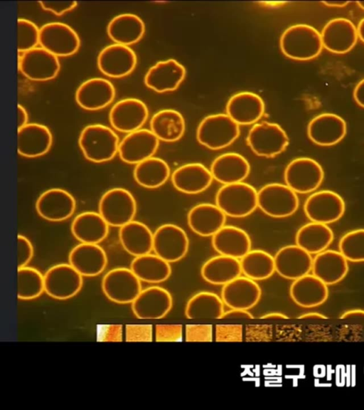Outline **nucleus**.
Instances as JSON below:
<instances>
[{
    "instance_id": "f257e3e1",
    "label": "nucleus",
    "mask_w": 364,
    "mask_h": 410,
    "mask_svg": "<svg viewBox=\"0 0 364 410\" xmlns=\"http://www.w3.org/2000/svg\"><path fill=\"white\" fill-rule=\"evenodd\" d=\"M119 139L110 127L102 124L85 126L78 137L79 147L86 159L102 163L112 159L118 152Z\"/></svg>"
},
{
    "instance_id": "f03ea898",
    "label": "nucleus",
    "mask_w": 364,
    "mask_h": 410,
    "mask_svg": "<svg viewBox=\"0 0 364 410\" xmlns=\"http://www.w3.org/2000/svg\"><path fill=\"white\" fill-rule=\"evenodd\" d=\"M279 46L284 55L296 61L313 59L323 48L321 33L304 23L288 27L281 36Z\"/></svg>"
},
{
    "instance_id": "7ed1b4c3",
    "label": "nucleus",
    "mask_w": 364,
    "mask_h": 410,
    "mask_svg": "<svg viewBox=\"0 0 364 410\" xmlns=\"http://www.w3.org/2000/svg\"><path fill=\"white\" fill-rule=\"evenodd\" d=\"M215 204L226 216L246 217L257 207V191L243 182L225 184L217 191Z\"/></svg>"
},
{
    "instance_id": "20e7f679",
    "label": "nucleus",
    "mask_w": 364,
    "mask_h": 410,
    "mask_svg": "<svg viewBox=\"0 0 364 410\" xmlns=\"http://www.w3.org/2000/svg\"><path fill=\"white\" fill-rule=\"evenodd\" d=\"M239 125L227 114L210 115L202 120L196 130L198 142L213 150L230 145L239 136Z\"/></svg>"
},
{
    "instance_id": "39448f33",
    "label": "nucleus",
    "mask_w": 364,
    "mask_h": 410,
    "mask_svg": "<svg viewBox=\"0 0 364 410\" xmlns=\"http://www.w3.org/2000/svg\"><path fill=\"white\" fill-rule=\"evenodd\" d=\"M98 211L109 226L120 228L134 219L136 202L129 191L114 187L102 195Z\"/></svg>"
},
{
    "instance_id": "423d86ee",
    "label": "nucleus",
    "mask_w": 364,
    "mask_h": 410,
    "mask_svg": "<svg viewBox=\"0 0 364 410\" xmlns=\"http://www.w3.org/2000/svg\"><path fill=\"white\" fill-rule=\"evenodd\" d=\"M296 193L287 184L270 183L257 191V207L272 218H285L294 214L299 207Z\"/></svg>"
},
{
    "instance_id": "0eeeda50",
    "label": "nucleus",
    "mask_w": 364,
    "mask_h": 410,
    "mask_svg": "<svg viewBox=\"0 0 364 410\" xmlns=\"http://www.w3.org/2000/svg\"><path fill=\"white\" fill-rule=\"evenodd\" d=\"M246 140L255 154L267 158L281 154L289 142L286 132L278 124L266 121L254 125Z\"/></svg>"
},
{
    "instance_id": "6e6552de",
    "label": "nucleus",
    "mask_w": 364,
    "mask_h": 410,
    "mask_svg": "<svg viewBox=\"0 0 364 410\" xmlns=\"http://www.w3.org/2000/svg\"><path fill=\"white\" fill-rule=\"evenodd\" d=\"M322 167L315 159L299 157L287 166L284 178L286 184L296 193L307 194L316 190L323 180Z\"/></svg>"
},
{
    "instance_id": "1a4fd4ad",
    "label": "nucleus",
    "mask_w": 364,
    "mask_h": 410,
    "mask_svg": "<svg viewBox=\"0 0 364 410\" xmlns=\"http://www.w3.org/2000/svg\"><path fill=\"white\" fill-rule=\"evenodd\" d=\"M39 44L56 56H68L77 51L80 38L68 24L52 21L40 27Z\"/></svg>"
},
{
    "instance_id": "9d476101",
    "label": "nucleus",
    "mask_w": 364,
    "mask_h": 410,
    "mask_svg": "<svg viewBox=\"0 0 364 410\" xmlns=\"http://www.w3.org/2000/svg\"><path fill=\"white\" fill-rule=\"evenodd\" d=\"M102 290L111 301L132 303L141 292V280L130 268H116L109 270L102 280Z\"/></svg>"
},
{
    "instance_id": "9b49d317",
    "label": "nucleus",
    "mask_w": 364,
    "mask_h": 410,
    "mask_svg": "<svg viewBox=\"0 0 364 410\" xmlns=\"http://www.w3.org/2000/svg\"><path fill=\"white\" fill-rule=\"evenodd\" d=\"M43 275L46 293L57 300L71 298L76 295L82 287V275L70 263L53 266Z\"/></svg>"
},
{
    "instance_id": "f8f14e48",
    "label": "nucleus",
    "mask_w": 364,
    "mask_h": 410,
    "mask_svg": "<svg viewBox=\"0 0 364 410\" xmlns=\"http://www.w3.org/2000/svg\"><path fill=\"white\" fill-rule=\"evenodd\" d=\"M188 247L189 241L186 231L176 224H163L154 232L153 251L168 263L182 259Z\"/></svg>"
},
{
    "instance_id": "ddd939ff",
    "label": "nucleus",
    "mask_w": 364,
    "mask_h": 410,
    "mask_svg": "<svg viewBox=\"0 0 364 410\" xmlns=\"http://www.w3.org/2000/svg\"><path fill=\"white\" fill-rule=\"evenodd\" d=\"M18 68L32 80L46 81L58 75L60 64L58 56L42 47H36L19 56Z\"/></svg>"
},
{
    "instance_id": "4468645a",
    "label": "nucleus",
    "mask_w": 364,
    "mask_h": 410,
    "mask_svg": "<svg viewBox=\"0 0 364 410\" xmlns=\"http://www.w3.org/2000/svg\"><path fill=\"white\" fill-rule=\"evenodd\" d=\"M346 209L345 202L337 193L321 190L310 195L304 205V212L311 221L331 224L340 219Z\"/></svg>"
},
{
    "instance_id": "2eb2a0df",
    "label": "nucleus",
    "mask_w": 364,
    "mask_h": 410,
    "mask_svg": "<svg viewBox=\"0 0 364 410\" xmlns=\"http://www.w3.org/2000/svg\"><path fill=\"white\" fill-rule=\"evenodd\" d=\"M35 207L42 219L60 222L73 216L76 209V201L68 191L61 188H50L39 195Z\"/></svg>"
},
{
    "instance_id": "dca6fc26",
    "label": "nucleus",
    "mask_w": 364,
    "mask_h": 410,
    "mask_svg": "<svg viewBox=\"0 0 364 410\" xmlns=\"http://www.w3.org/2000/svg\"><path fill=\"white\" fill-rule=\"evenodd\" d=\"M148 116L149 110L146 104L134 98L117 101L109 112V120L112 127L126 133L141 129Z\"/></svg>"
},
{
    "instance_id": "f3484780",
    "label": "nucleus",
    "mask_w": 364,
    "mask_h": 410,
    "mask_svg": "<svg viewBox=\"0 0 364 410\" xmlns=\"http://www.w3.org/2000/svg\"><path fill=\"white\" fill-rule=\"evenodd\" d=\"M136 62V55L132 48L116 43L104 47L97 58L100 70L111 78L127 75L133 71Z\"/></svg>"
},
{
    "instance_id": "a211bd4d",
    "label": "nucleus",
    "mask_w": 364,
    "mask_h": 410,
    "mask_svg": "<svg viewBox=\"0 0 364 410\" xmlns=\"http://www.w3.org/2000/svg\"><path fill=\"white\" fill-rule=\"evenodd\" d=\"M131 304L132 312L137 318L158 320L171 310L173 299L166 289L154 285L141 290Z\"/></svg>"
},
{
    "instance_id": "6ab92c4d",
    "label": "nucleus",
    "mask_w": 364,
    "mask_h": 410,
    "mask_svg": "<svg viewBox=\"0 0 364 410\" xmlns=\"http://www.w3.org/2000/svg\"><path fill=\"white\" fill-rule=\"evenodd\" d=\"M159 145V140L151 130L141 128L123 137L119 142L118 154L124 162L136 165L153 157Z\"/></svg>"
},
{
    "instance_id": "aec40b11",
    "label": "nucleus",
    "mask_w": 364,
    "mask_h": 410,
    "mask_svg": "<svg viewBox=\"0 0 364 410\" xmlns=\"http://www.w3.org/2000/svg\"><path fill=\"white\" fill-rule=\"evenodd\" d=\"M323 47L342 54L350 51L358 41L357 28L346 18H335L328 21L321 33Z\"/></svg>"
},
{
    "instance_id": "412c9836",
    "label": "nucleus",
    "mask_w": 364,
    "mask_h": 410,
    "mask_svg": "<svg viewBox=\"0 0 364 410\" xmlns=\"http://www.w3.org/2000/svg\"><path fill=\"white\" fill-rule=\"evenodd\" d=\"M275 271L282 277L296 280L309 274L312 268L311 254L296 245L285 246L274 256Z\"/></svg>"
},
{
    "instance_id": "4be33fe9",
    "label": "nucleus",
    "mask_w": 364,
    "mask_h": 410,
    "mask_svg": "<svg viewBox=\"0 0 364 410\" xmlns=\"http://www.w3.org/2000/svg\"><path fill=\"white\" fill-rule=\"evenodd\" d=\"M52 144L53 135L43 124L31 122L18 128L17 152L24 157L43 156L50 150Z\"/></svg>"
},
{
    "instance_id": "5701e85b",
    "label": "nucleus",
    "mask_w": 364,
    "mask_h": 410,
    "mask_svg": "<svg viewBox=\"0 0 364 410\" xmlns=\"http://www.w3.org/2000/svg\"><path fill=\"white\" fill-rule=\"evenodd\" d=\"M115 93V88L109 80L95 77L85 80L77 87L75 98L82 108L97 110L109 105Z\"/></svg>"
},
{
    "instance_id": "b1692460",
    "label": "nucleus",
    "mask_w": 364,
    "mask_h": 410,
    "mask_svg": "<svg viewBox=\"0 0 364 410\" xmlns=\"http://www.w3.org/2000/svg\"><path fill=\"white\" fill-rule=\"evenodd\" d=\"M186 76V68L175 59L156 63L150 67L144 76L145 85L157 93L177 89Z\"/></svg>"
},
{
    "instance_id": "393cba45",
    "label": "nucleus",
    "mask_w": 364,
    "mask_h": 410,
    "mask_svg": "<svg viewBox=\"0 0 364 410\" xmlns=\"http://www.w3.org/2000/svg\"><path fill=\"white\" fill-rule=\"evenodd\" d=\"M346 132V121L334 113L320 114L314 117L307 127L309 139L320 146H331L338 143Z\"/></svg>"
},
{
    "instance_id": "a878e982",
    "label": "nucleus",
    "mask_w": 364,
    "mask_h": 410,
    "mask_svg": "<svg viewBox=\"0 0 364 410\" xmlns=\"http://www.w3.org/2000/svg\"><path fill=\"white\" fill-rule=\"evenodd\" d=\"M68 262L81 275L94 277L104 271L107 257L98 244L80 243L70 251Z\"/></svg>"
},
{
    "instance_id": "bb28decb",
    "label": "nucleus",
    "mask_w": 364,
    "mask_h": 410,
    "mask_svg": "<svg viewBox=\"0 0 364 410\" xmlns=\"http://www.w3.org/2000/svg\"><path fill=\"white\" fill-rule=\"evenodd\" d=\"M261 293L254 280L240 275L223 285L221 298L230 308L249 310L259 302Z\"/></svg>"
},
{
    "instance_id": "cd10ccee",
    "label": "nucleus",
    "mask_w": 364,
    "mask_h": 410,
    "mask_svg": "<svg viewBox=\"0 0 364 410\" xmlns=\"http://www.w3.org/2000/svg\"><path fill=\"white\" fill-rule=\"evenodd\" d=\"M171 179L176 189L187 194L204 191L213 180L210 170L200 163H188L178 167Z\"/></svg>"
},
{
    "instance_id": "c85d7f7f",
    "label": "nucleus",
    "mask_w": 364,
    "mask_h": 410,
    "mask_svg": "<svg viewBox=\"0 0 364 410\" xmlns=\"http://www.w3.org/2000/svg\"><path fill=\"white\" fill-rule=\"evenodd\" d=\"M226 215L216 205L201 203L193 206L187 214L190 228L200 236H213L225 226Z\"/></svg>"
},
{
    "instance_id": "c756f323",
    "label": "nucleus",
    "mask_w": 364,
    "mask_h": 410,
    "mask_svg": "<svg viewBox=\"0 0 364 410\" xmlns=\"http://www.w3.org/2000/svg\"><path fill=\"white\" fill-rule=\"evenodd\" d=\"M227 115L239 125H251L261 118L264 112L262 99L252 92L232 95L226 105Z\"/></svg>"
},
{
    "instance_id": "7c9ffc66",
    "label": "nucleus",
    "mask_w": 364,
    "mask_h": 410,
    "mask_svg": "<svg viewBox=\"0 0 364 410\" xmlns=\"http://www.w3.org/2000/svg\"><path fill=\"white\" fill-rule=\"evenodd\" d=\"M210 170L213 179L225 185L243 182L250 174V166L241 154L228 152L216 157Z\"/></svg>"
},
{
    "instance_id": "2f4dec72",
    "label": "nucleus",
    "mask_w": 364,
    "mask_h": 410,
    "mask_svg": "<svg viewBox=\"0 0 364 410\" xmlns=\"http://www.w3.org/2000/svg\"><path fill=\"white\" fill-rule=\"evenodd\" d=\"M212 245L220 255L241 259L251 250L252 242L243 229L225 225L212 236Z\"/></svg>"
},
{
    "instance_id": "473e14b6",
    "label": "nucleus",
    "mask_w": 364,
    "mask_h": 410,
    "mask_svg": "<svg viewBox=\"0 0 364 410\" xmlns=\"http://www.w3.org/2000/svg\"><path fill=\"white\" fill-rule=\"evenodd\" d=\"M289 294L293 301L303 308L323 304L328 298L327 285L313 274L305 275L293 281Z\"/></svg>"
},
{
    "instance_id": "72a5a7b5",
    "label": "nucleus",
    "mask_w": 364,
    "mask_h": 410,
    "mask_svg": "<svg viewBox=\"0 0 364 410\" xmlns=\"http://www.w3.org/2000/svg\"><path fill=\"white\" fill-rule=\"evenodd\" d=\"M312 274L327 285H333L346 275L348 271V260L340 251L325 250L313 258Z\"/></svg>"
},
{
    "instance_id": "f704fd0d",
    "label": "nucleus",
    "mask_w": 364,
    "mask_h": 410,
    "mask_svg": "<svg viewBox=\"0 0 364 410\" xmlns=\"http://www.w3.org/2000/svg\"><path fill=\"white\" fill-rule=\"evenodd\" d=\"M109 226L99 212L84 211L73 219L70 231L80 243L98 244L108 235Z\"/></svg>"
},
{
    "instance_id": "c9c22d12",
    "label": "nucleus",
    "mask_w": 364,
    "mask_h": 410,
    "mask_svg": "<svg viewBox=\"0 0 364 410\" xmlns=\"http://www.w3.org/2000/svg\"><path fill=\"white\" fill-rule=\"evenodd\" d=\"M145 32L143 20L136 14L123 13L108 22L107 33L116 43L129 46L138 42Z\"/></svg>"
},
{
    "instance_id": "e433bc0d",
    "label": "nucleus",
    "mask_w": 364,
    "mask_h": 410,
    "mask_svg": "<svg viewBox=\"0 0 364 410\" xmlns=\"http://www.w3.org/2000/svg\"><path fill=\"white\" fill-rule=\"evenodd\" d=\"M153 235L145 224L134 220L119 230V238L123 248L134 257L153 251Z\"/></svg>"
},
{
    "instance_id": "4c0bfd02",
    "label": "nucleus",
    "mask_w": 364,
    "mask_h": 410,
    "mask_svg": "<svg viewBox=\"0 0 364 410\" xmlns=\"http://www.w3.org/2000/svg\"><path fill=\"white\" fill-rule=\"evenodd\" d=\"M200 273L206 282L224 285L240 275V261L220 254L206 261L201 267Z\"/></svg>"
},
{
    "instance_id": "58836bf2",
    "label": "nucleus",
    "mask_w": 364,
    "mask_h": 410,
    "mask_svg": "<svg viewBox=\"0 0 364 410\" xmlns=\"http://www.w3.org/2000/svg\"><path fill=\"white\" fill-rule=\"evenodd\" d=\"M150 129L159 140L173 142L183 135L185 120L182 115L175 110H161L152 116Z\"/></svg>"
},
{
    "instance_id": "ea45409f",
    "label": "nucleus",
    "mask_w": 364,
    "mask_h": 410,
    "mask_svg": "<svg viewBox=\"0 0 364 410\" xmlns=\"http://www.w3.org/2000/svg\"><path fill=\"white\" fill-rule=\"evenodd\" d=\"M170 263L156 254L147 253L134 257L130 269L141 280L149 283H159L166 280L171 273Z\"/></svg>"
},
{
    "instance_id": "a19ab883",
    "label": "nucleus",
    "mask_w": 364,
    "mask_h": 410,
    "mask_svg": "<svg viewBox=\"0 0 364 410\" xmlns=\"http://www.w3.org/2000/svg\"><path fill=\"white\" fill-rule=\"evenodd\" d=\"M333 240V233L326 224L310 222L296 232V244L309 253L317 254L325 251Z\"/></svg>"
},
{
    "instance_id": "79ce46f5",
    "label": "nucleus",
    "mask_w": 364,
    "mask_h": 410,
    "mask_svg": "<svg viewBox=\"0 0 364 410\" xmlns=\"http://www.w3.org/2000/svg\"><path fill=\"white\" fill-rule=\"evenodd\" d=\"M168 164L162 159L151 157L136 164L133 176L135 182L146 189H156L164 185L170 177Z\"/></svg>"
},
{
    "instance_id": "37998d69",
    "label": "nucleus",
    "mask_w": 364,
    "mask_h": 410,
    "mask_svg": "<svg viewBox=\"0 0 364 410\" xmlns=\"http://www.w3.org/2000/svg\"><path fill=\"white\" fill-rule=\"evenodd\" d=\"M224 303L217 294L202 291L193 295L187 302L185 315L191 320L221 319Z\"/></svg>"
},
{
    "instance_id": "c03bdc74",
    "label": "nucleus",
    "mask_w": 364,
    "mask_h": 410,
    "mask_svg": "<svg viewBox=\"0 0 364 410\" xmlns=\"http://www.w3.org/2000/svg\"><path fill=\"white\" fill-rule=\"evenodd\" d=\"M240 261L242 273L254 280L267 279L275 271L274 257L263 250H250Z\"/></svg>"
},
{
    "instance_id": "a18cd8bd",
    "label": "nucleus",
    "mask_w": 364,
    "mask_h": 410,
    "mask_svg": "<svg viewBox=\"0 0 364 410\" xmlns=\"http://www.w3.org/2000/svg\"><path fill=\"white\" fill-rule=\"evenodd\" d=\"M45 292L44 275L35 268L23 266L17 269V297L28 300Z\"/></svg>"
},
{
    "instance_id": "49530a36",
    "label": "nucleus",
    "mask_w": 364,
    "mask_h": 410,
    "mask_svg": "<svg viewBox=\"0 0 364 410\" xmlns=\"http://www.w3.org/2000/svg\"><path fill=\"white\" fill-rule=\"evenodd\" d=\"M339 251L349 261H364V228L346 233L340 240Z\"/></svg>"
},
{
    "instance_id": "de8ad7c7",
    "label": "nucleus",
    "mask_w": 364,
    "mask_h": 410,
    "mask_svg": "<svg viewBox=\"0 0 364 410\" xmlns=\"http://www.w3.org/2000/svg\"><path fill=\"white\" fill-rule=\"evenodd\" d=\"M40 28L31 20L18 18L17 20V49L25 52L39 44Z\"/></svg>"
},
{
    "instance_id": "09e8293b",
    "label": "nucleus",
    "mask_w": 364,
    "mask_h": 410,
    "mask_svg": "<svg viewBox=\"0 0 364 410\" xmlns=\"http://www.w3.org/2000/svg\"><path fill=\"white\" fill-rule=\"evenodd\" d=\"M213 326L210 324H188L186 325L187 342H211Z\"/></svg>"
},
{
    "instance_id": "8fccbe9b",
    "label": "nucleus",
    "mask_w": 364,
    "mask_h": 410,
    "mask_svg": "<svg viewBox=\"0 0 364 410\" xmlns=\"http://www.w3.org/2000/svg\"><path fill=\"white\" fill-rule=\"evenodd\" d=\"M157 342H178L182 340L183 327L181 324H160L156 326Z\"/></svg>"
},
{
    "instance_id": "3c124183",
    "label": "nucleus",
    "mask_w": 364,
    "mask_h": 410,
    "mask_svg": "<svg viewBox=\"0 0 364 410\" xmlns=\"http://www.w3.org/2000/svg\"><path fill=\"white\" fill-rule=\"evenodd\" d=\"M215 340L217 342L242 341V326L241 325H230V324L216 325Z\"/></svg>"
},
{
    "instance_id": "603ef678",
    "label": "nucleus",
    "mask_w": 364,
    "mask_h": 410,
    "mask_svg": "<svg viewBox=\"0 0 364 410\" xmlns=\"http://www.w3.org/2000/svg\"><path fill=\"white\" fill-rule=\"evenodd\" d=\"M151 325H127L125 336L127 342H151L152 341Z\"/></svg>"
},
{
    "instance_id": "864d4df0",
    "label": "nucleus",
    "mask_w": 364,
    "mask_h": 410,
    "mask_svg": "<svg viewBox=\"0 0 364 410\" xmlns=\"http://www.w3.org/2000/svg\"><path fill=\"white\" fill-rule=\"evenodd\" d=\"M33 256V246L30 240L23 235L17 236L18 268L26 266Z\"/></svg>"
},
{
    "instance_id": "5fc2aeb1",
    "label": "nucleus",
    "mask_w": 364,
    "mask_h": 410,
    "mask_svg": "<svg viewBox=\"0 0 364 410\" xmlns=\"http://www.w3.org/2000/svg\"><path fill=\"white\" fill-rule=\"evenodd\" d=\"M122 330L120 325H99L97 329L98 341H122Z\"/></svg>"
},
{
    "instance_id": "6e6d98bb",
    "label": "nucleus",
    "mask_w": 364,
    "mask_h": 410,
    "mask_svg": "<svg viewBox=\"0 0 364 410\" xmlns=\"http://www.w3.org/2000/svg\"><path fill=\"white\" fill-rule=\"evenodd\" d=\"M38 3L44 10L50 11L57 16L73 10L77 5L76 1H39Z\"/></svg>"
},
{
    "instance_id": "4d7b16f0",
    "label": "nucleus",
    "mask_w": 364,
    "mask_h": 410,
    "mask_svg": "<svg viewBox=\"0 0 364 410\" xmlns=\"http://www.w3.org/2000/svg\"><path fill=\"white\" fill-rule=\"evenodd\" d=\"M253 315L247 310L230 308L224 312L221 319H253Z\"/></svg>"
},
{
    "instance_id": "13d9d810",
    "label": "nucleus",
    "mask_w": 364,
    "mask_h": 410,
    "mask_svg": "<svg viewBox=\"0 0 364 410\" xmlns=\"http://www.w3.org/2000/svg\"><path fill=\"white\" fill-rule=\"evenodd\" d=\"M353 98L358 105L364 107V78L355 87Z\"/></svg>"
},
{
    "instance_id": "bf43d9fd",
    "label": "nucleus",
    "mask_w": 364,
    "mask_h": 410,
    "mask_svg": "<svg viewBox=\"0 0 364 410\" xmlns=\"http://www.w3.org/2000/svg\"><path fill=\"white\" fill-rule=\"evenodd\" d=\"M28 115L25 107L21 104L17 105V123L18 128L21 127L28 123Z\"/></svg>"
},
{
    "instance_id": "052dcab7",
    "label": "nucleus",
    "mask_w": 364,
    "mask_h": 410,
    "mask_svg": "<svg viewBox=\"0 0 364 410\" xmlns=\"http://www.w3.org/2000/svg\"><path fill=\"white\" fill-rule=\"evenodd\" d=\"M352 317H358L364 319V310L362 309H351L345 311L340 316V319H347Z\"/></svg>"
},
{
    "instance_id": "680f3d73",
    "label": "nucleus",
    "mask_w": 364,
    "mask_h": 410,
    "mask_svg": "<svg viewBox=\"0 0 364 410\" xmlns=\"http://www.w3.org/2000/svg\"><path fill=\"white\" fill-rule=\"evenodd\" d=\"M298 319H320L326 320L328 317L318 312H309L304 313L298 317Z\"/></svg>"
},
{
    "instance_id": "e2e57ef3",
    "label": "nucleus",
    "mask_w": 364,
    "mask_h": 410,
    "mask_svg": "<svg viewBox=\"0 0 364 410\" xmlns=\"http://www.w3.org/2000/svg\"><path fill=\"white\" fill-rule=\"evenodd\" d=\"M259 318L267 320H283V319H288L289 317L288 316L282 312H273L263 315Z\"/></svg>"
},
{
    "instance_id": "0e129e2a",
    "label": "nucleus",
    "mask_w": 364,
    "mask_h": 410,
    "mask_svg": "<svg viewBox=\"0 0 364 410\" xmlns=\"http://www.w3.org/2000/svg\"><path fill=\"white\" fill-rule=\"evenodd\" d=\"M323 4H326L328 6H337V7H343L347 6L350 3V1H323Z\"/></svg>"
},
{
    "instance_id": "69168bd1",
    "label": "nucleus",
    "mask_w": 364,
    "mask_h": 410,
    "mask_svg": "<svg viewBox=\"0 0 364 410\" xmlns=\"http://www.w3.org/2000/svg\"><path fill=\"white\" fill-rule=\"evenodd\" d=\"M358 38L364 42V18H363L358 23L357 27Z\"/></svg>"
},
{
    "instance_id": "338daca9",
    "label": "nucleus",
    "mask_w": 364,
    "mask_h": 410,
    "mask_svg": "<svg viewBox=\"0 0 364 410\" xmlns=\"http://www.w3.org/2000/svg\"><path fill=\"white\" fill-rule=\"evenodd\" d=\"M358 5L362 8L363 9H364V1H357Z\"/></svg>"
}]
</instances>
